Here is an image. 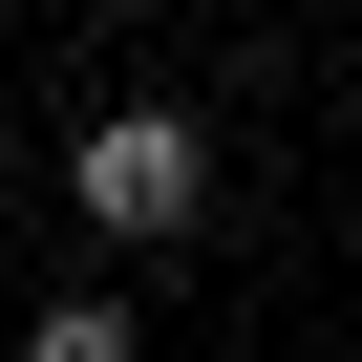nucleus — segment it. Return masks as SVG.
I'll return each instance as SVG.
<instances>
[{
	"label": "nucleus",
	"mask_w": 362,
	"mask_h": 362,
	"mask_svg": "<svg viewBox=\"0 0 362 362\" xmlns=\"http://www.w3.org/2000/svg\"><path fill=\"white\" fill-rule=\"evenodd\" d=\"M64 214H86L107 256L192 235V214H214V128H192V107H86V149H64Z\"/></svg>",
	"instance_id": "obj_1"
}]
</instances>
